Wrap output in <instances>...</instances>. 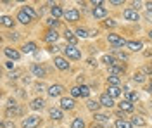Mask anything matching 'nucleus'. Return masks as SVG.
<instances>
[{"instance_id":"1","label":"nucleus","mask_w":152,"mask_h":128,"mask_svg":"<svg viewBox=\"0 0 152 128\" xmlns=\"http://www.w3.org/2000/svg\"><path fill=\"white\" fill-rule=\"evenodd\" d=\"M64 54H66V57H69V59H81V52H80V49L76 45H67V47H64Z\"/></svg>"},{"instance_id":"2","label":"nucleus","mask_w":152,"mask_h":128,"mask_svg":"<svg viewBox=\"0 0 152 128\" xmlns=\"http://www.w3.org/2000/svg\"><path fill=\"white\" fill-rule=\"evenodd\" d=\"M71 95L73 97H88L90 95V89L88 87H85V85H78V87H73L71 89Z\"/></svg>"},{"instance_id":"3","label":"nucleus","mask_w":152,"mask_h":128,"mask_svg":"<svg viewBox=\"0 0 152 128\" xmlns=\"http://www.w3.org/2000/svg\"><path fill=\"white\" fill-rule=\"evenodd\" d=\"M7 116H18V114H23V108H19L16 104V100H9V106L5 109Z\"/></svg>"},{"instance_id":"4","label":"nucleus","mask_w":152,"mask_h":128,"mask_svg":"<svg viewBox=\"0 0 152 128\" xmlns=\"http://www.w3.org/2000/svg\"><path fill=\"white\" fill-rule=\"evenodd\" d=\"M107 40H109V43H113L114 47H123V45L128 43V42H124L123 37H119V35H116V33H109V35H107Z\"/></svg>"},{"instance_id":"5","label":"nucleus","mask_w":152,"mask_h":128,"mask_svg":"<svg viewBox=\"0 0 152 128\" xmlns=\"http://www.w3.org/2000/svg\"><path fill=\"white\" fill-rule=\"evenodd\" d=\"M40 125V118L37 116H28V118L23 119V127L24 128H37Z\"/></svg>"},{"instance_id":"6","label":"nucleus","mask_w":152,"mask_h":128,"mask_svg":"<svg viewBox=\"0 0 152 128\" xmlns=\"http://www.w3.org/2000/svg\"><path fill=\"white\" fill-rule=\"evenodd\" d=\"M123 18L126 21H138L140 19V16H138V12L135 9H124V12H123Z\"/></svg>"},{"instance_id":"7","label":"nucleus","mask_w":152,"mask_h":128,"mask_svg":"<svg viewBox=\"0 0 152 128\" xmlns=\"http://www.w3.org/2000/svg\"><path fill=\"white\" fill-rule=\"evenodd\" d=\"M64 18H66V21H69V23H76V21H80V12L76 9L66 10V12H64Z\"/></svg>"},{"instance_id":"8","label":"nucleus","mask_w":152,"mask_h":128,"mask_svg":"<svg viewBox=\"0 0 152 128\" xmlns=\"http://www.w3.org/2000/svg\"><path fill=\"white\" fill-rule=\"evenodd\" d=\"M47 92H48V95L54 99V97H59V95L64 92V87H62V85H52V87H48Z\"/></svg>"},{"instance_id":"9","label":"nucleus","mask_w":152,"mask_h":128,"mask_svg":"<svg viewBox=\"0 0 152 128\" xmlns=\"http://www.w3.org/2000/svg\"><path fill=\"white\" fill-rule=\"evenodd\" d=\"M61 109H67V111L75 109V100H73V97H62L61 99Z\"/></svg>"},{"instance_id":"10","label":"nucleus","mask_w":152,"mask_h":128,"mask_svg":"<svg viewBox=\"0 0 152 128\" xmlns=\"http://www.w3.org/2000/svg\"><path fill=\"white\" fill-rule=\"evenodd\" d=\"M100 106H104V108H113L114 106V99L109 95V94H104V95H100Z\"/></svg>"},{"instance_id":"11","label":"nucleus","mask_w":152,"mask_h":128,"mask_svg":"<svg viewBox=\"0 0 152 128\" xmlns=\"http://www.w3.org/2000/svg\"><path fill=\"white\" fill-rule=\"evenodd\" d=\"M57 38H59V35H57L56 30H48L47 33H45V37H43V40H45L47 43H56Z\"/></svg>"},{"instance_id":"12","label":"nucleus","mask_w":152,"mask_h":128,"mask_svg":"<svg viewBox=\"0 0 152 128\" xmlns=\"http://www.w3.org/2000/svg\"><path fill=\"white\" fill-rule=\"evenodd\" d=\"M4 54H5L9 59H12V61H18V59H19V56H21L18 50L12 49V47H5V49H4Z\"/></svg>"},{"instance_id":"13","label":"nucleus","mask_w":152,"mask_h":128,"mask_svg":"<svg viewBox=\"0 0 152 128\" xmlns=\"http://www.w3.org/2000/svg\"><path fill=\"white\" fill-rule=\"evenodd\" d=\"M31 73H33L35 76H38V78H43L47 71H45V68H43V66H38V64H33V66H31Z\"/></svg>"},{"instance_id":"14","label":"nucleus","mask_w":152,"mask_h":128,"mask_svg":"<svg viewBox=\"0 0 152 128\" xmlns=\"http://www.w3.org/2000/svg\"><path fill=\"white\" fill-rule=\"evenodd\" d=\"M54 62H56V66L61 69V71H66V69H69V62H67L64 57H56V61H54Z\"/></svg>"},{"instance_id":"15","label":"nucleus","mask_w":152,"mask_h":128,"mask_svg":"<svg viewBox=\"0 0 152 128\" xmlns=\"http://www.w3.org/2000/svg\"><path fill=\"white\" fill-rule=\"evenodd\" d=\"M107 16V9L105 7H94V18L100 19V18H105Z\"/></svg>"},{"instance_id":"16","label":"nucleus","mask_w":152,"mask_h":128,"mask_svg":"<svg viewBox=\"0 0 152 128\" xmlns=\"http://www.w3.org/2000/svg\"><path fill=\"white\" fill-rule=\"evenodd\" d=\"M18 21L19 23H23V24H29V23H31V18H29L28 14H26V12H23V10H19V14H18Z\"/></svg>"},{"instance_id":"17","label":"nucleus","mask_w":152,"mask_h":128,"mask_svg":"<svg viewBox=\"0 0 152 128\" xmlns=\"http://www.w3.org/2000/svg\"><path fill=\"white\" fill-rule=\"evenodd\" d=\"M126 47H128V50H132V52H138L143 45H142V42H128Z\"/></svg>"},{"instance_id":"18","label":"nucleus","mask_w":152,"mask_h":128,"mask_svg":"<svg viewBox=\"0 0 152 128\" xmlns=\"http://www.w3.org/2000/svg\"><path fill=\"white\" fill-rule=\"evenodd\" d=\"M107 94H109L113 99H116V97H119V95H121V89H119V87H113V85H109Z\"/></svg>"},{"instance_id":"19","label":"nucleus","mask_w":152,"mask_h":128,"mask_svg":"<svg viewBox=\"0 0 152 128\" xmlns=\"http://www.w3.org/2000/svg\"><path fill=\"white\" fill-rule=\"evenodd\" d=\"M48 113H50V118H52V119H57V121H59V119H62V111H61V109L50 108Z\"/></svg>"},{"instance_id":"20","label":"nucleus","mask_w":152,"mask_h":128,"mask_svg":"<svg viewBox=\"0 0 152 128\" xmlns=\"http://www.w3.org/2000/svg\"><path fill=\"white\" fill-rule=\"evenodd\" d=\"M102 61H104L105 64L109 66V68H113V66H118V59L114 57V56H104L102 57Z\"/></svg>"},{"instance_id":"21","label":"nucleus","mask_w":152,"mask_h":128,"mask_svg":"<svg viewBox=\"0 0 152 128\" xmlns=\"http://www.w3.org/2000/svg\"><path fill=\"white\" fill-rule=\"evenodd\" d=\"M14 23H16V21L12 19L10 16H2V26H5V28H14Z\"/></svg>"},{"instance_id":"22","label":"nucleus","mask_w":152,"mask_h":128,"mask_svg":"<svg viewBox=\"0 0 152 128\" xmlns=\"http://www.w3.org/2000/svg\"><path fill=\"white\" fill-rule=\"evenodd\" d=\"M43 108H45V100H43V99H35V100L31 102V109H35V111L43 109Z\"/></svg>"},{"instance_id":"23","label":"nucleus","mask_w":152,"mask_h":128,"mask_svg":"<svg viewBox=\"0 0 152 128\" xmlns=\"http://www.w3.org/2000/svg\"><path fill=\"white\" fill-rule=\"evenodd\" d=\"M119 109L130 113V111H133V104L130 102V100H121V102H119Z\"/></svg>"},{"instance_id":"24","label":"nucleus","mask_w":152,"mask_h":128,"mask_svg":"<svg viewBox=\"0 0 152 128\" xmlns=\"http://www.w3.org/2000/svg\"><path fill=\"white\" fill-rule=\"evenodd\" d=\"M116 128H133L132 121H126V119H116Z\"/></svg>"},{"instance_id":"25","label":"nucleus","mask_w":152,"mask_h":128,"mask_svg":"<svg viewBox=\"0 0 152 128\" xmlns=\"http://www.w3.org/2000/svg\"><path fill=\"white\" fill-rule=\"evenodd\" d=\"M119 81H121V80H119L118 75H109V76H107V83L113 85V87H119Z\"/></svg>"},{"instance_id":"26","label":"nucleus","mask_w":152,"mask_h":128,"mask_svg":"<svg viewBox=\"0 0 152 128\" xmlns=\"http://www.w3.org/2000/svg\"><path fill=\"white\" fill-rule=\"evenodd\" d=\"M50 12H52V18H56V19H59L61 16H64V10L61 9L59 5H54V7L50 9Z\"/></svg>"},{"instance_id":"27","label":"nucleus","mask_w":152,"mask_h":128,"mask_svg":"<svg viewBox=\"0 0 152 128\" xmlns=\"http://www.w3.org/2000/svg\"><path fill=\"white\" fill-rule=\"evenodd\" d=\"M94 121H97V123H109V118L105 116V114H100V113H95L94 114Z\"/></svg>"},{"instance_id":"28","label":"nucleus","mask_w":152,"mask_h":128,"mask_svg":"<svg viewBox=\"0 0 152 128\" xmlns=\"http://www.w3.org/2000/svg\"><path fill=\"white\" fill-rule=\"evenodd\" d=\"M35 49H37V43H35V42H28V43L23 45V52H24V54H29V52H33Z\"/></svg>"},{"instance_id":"29","label":"nucleus","mask_w":152,"mask_h":128,"mask_svg":"<svg viewBox=\"0 0 152 128\" xmlns=\"http://www.w3.org/2000/svg\"><path fill=\"white\" fill-rule=\"evenodd\" d=\"M132 125L133 127H145V119L142 116H133L132 118Z\"/></svg>"},{"instance_id":"30","label":"nucleus","mask_w":152,"mask_h":128,"mask_svg":"<svg viewBox=\"0 0 152 128\" xmlns=\"http://www.w3.org/2000/svg\"><path fill=\"white\" fill-rule=\"evenodd\" d=\"M23 12H26L31 19H37V18H38V14L33 10V7H29V5H24V7H23Z\"/></svg>"},{"instance_id":"31","label":"nucleus","mask_w":152,"mask_h":128,"mask_svg":"<svg viewBox=\"0 0 152 128\" xmlns=\"http://www.w3.org/2000/svg\"><path fill=\"white\" fill-rule=\"evenodd\" d=\"M86 108L90 109V111H99V108H100V102H97V100H88L86 102Z\"/></svg>"},{"instance_id":"32","label":"nucleus","mask_w":152,"mask_h":128,"mask_svg":"<svg viewBox=\"0 0 152 128\" xmlns=\"http://www.w3.org/2000/svg\"><path fill=\"white\" fill-rule=\"evenodd\" d=\"M64 37H66V40H69V43H71V45H75L76 42H78V38L73 35V31H69V30L64 31Z\"/></svg>"},{"instance_id":"33","label":"nucleus","mask_w":152,"mask_h":128,"mask_svg":"<svg viewBox=\"0 0 152 128\" xmlns=\"http://www.w3.org/2000/svg\"><path fill=\"white\" fill-rule=\"evenodd\" d=\"M114 57L116 59H119V61H128V54H124V52H121V50H118V49H114Z\"/></svg>"},{"instance_id":"34","label":"nucleus","mask_w":152,"mask_h":128,"mask_svg":"<svg viewBox=\"0 0 152 128\" xmlns=\"http://www.w3.org/2000/svg\"><path fill=\"white\" fill-rule=\"evenodd\" d=\"M71 128H85V121L81 118H75L71 123Z\"/></svg>"},{"instance_id":"35","label":"nucleus","mask_w":152,"mask_h":128,"mask_svg":"<svg viewBox=\"0 0 152 128\" xmlns=\"http://www.w3.org/2000/svg\"><path fill=\"white\" fill-rule=\"evenodd\" d=\"M75 33H76V37H78V38H86V37H90V33H88L85 28H78Z\"/></svg>"},{"instance_id":"36","label":"nucleus","mask_w":152,"mask_h":128,"mask_svg":"<svg viewBox=\"0 0 152 128\" xmlns=\"http://www.w3.org/2000/svg\"><path fill=\"white\" fill-rule=\"evenodd\" d=\"M118 73H124V66L118 64V66H113L111 68V75H118Z\"/></svg>"},{"instance_id":"37","label":"nucleus","mask_w":152,"mask_h":128,"mask_svg":"<svg viewBox=\"0 0 152 128\" xmlns=\"http://www.w3.org/2000/svg\"><path fill=\"white\" fill-rule=\"evenodd\" d=\"M133 81H135V83H143V81H145V76H143V73H135V76H133Z\"/></svg>"},{"instance_id":"38","label":"nucleus","mask_w":152,"mask_h":128,"mask_svg":"<svg viewBox=\"0 0 152 128\" xmlns=\"http://www.w3.org/2000/svg\"><path fill=\"white\" fill-rule=\"evenodd\" d=\"M126 94H128V99H126V100H130V102H135V100H138V94H137V92H130V90H128Z\"/></svg>"},{"instance_id":"39","label":"nucleus","mask_w":152,"mask_h":128,"mask_svg":"<svg viewBox=\"0 0 152 128\" xmlns=\"http://www.w3.org/2000/svg\"><path fill=\"white\" fill-rule=\"evenodd\" d=\"M47 24H48V26H50V30H52V28H54V30H56L57 26H59V21H57L56 18H50V19L47 21Z\"/></svg>"},{"instance_id":"40","label":"nucleus","mask_w":152,"mask_h":128,"mask_svg":"<svg viewBox=\"0 0 152 128\" xmlns=\"http://www.w3.org/2000/svg\"><path fill=\"white\" fill-rule=\"evenodd\" d=\"M2 127H4V128H14L16 125H14V121H9V119H5V121L2 123Z\"/></svg>"},{"instance_id":"41","label":"nucleus","mask_w":152,"mask_h":128,"mask_svg":"<svg viewBox=\"0 0 152 128\" xmlns=\"http://www.w3.org/2000/svg\"><path fill=\"white\" fill-rule=\"evenodd\" d=\"M9 40H12V42L19 40V33H18V31H12V33H9Z\"/></svg>"},{"instance_id":"42","label":"nucleus","mask_w":152,"mask_h":128,"mask_svg":"<svg viewBox=\"0 0 152 128\" xmlns=\"http://www.w3.org/2000/svg\"><path fill=\"white\" fill-rule=\"evenodd\" d=\"M105 26H107V28H114V26H116V21H113V19H107L104 23Z\"/></svg>"},{"instance_id":"43","label":"nucleus","mask_w":152,"mask_h":128,"mask_svg":"<svg viewBox=\"0 0 152 128\" xmlns=\"http://www.w3.org/2000/svg\"><path fill=\"white\" fill-rule=\"evenodd\" d=\"M35 89H37V92H43V90H45V85H43V83H37Z\"/></svg>"},{"instance_id":"44","label":"nucleus","mask_w":152,"mask_h":128,"mask_svg":"<svg viewBox=\"0 0 152 128\" xmlns=\"http://www.w3.org/2000/svg\"><path fill=\"white\" fill-rule=\"evenodd\" d=\"M111 5H123V0H111Z\"/></svg>"},{"instance_id":"45","label":"nucleus","mask_w":152,"mask_h":128,"mask_svg":"<svg viewBox=\"0 0 152 128\" xmlns=\"http://www.w3.org/2000/svg\"><path fill=\"white\" fill-rule=\"evenodd\" d=\"M145 7H147V12H152V2H147Z\"/></svg>"},{"instance_id":"46","label":"nucleus","mask_w":152,"mask_h":128,"mask_svg":"<svg viewBox=\"0 0 152 128\" xmlns=\"http://www.w3.org/2000/svg\"><path fill=\"white\" fill-rule=\"evenodd\" d=\"M48 50H50V52H57V50H59V47H56V45H50V49H48Z\"/></svg>"},{"instance_id":"47","label":"nucleus","mask_w":152,"mask_h":128,"mask_svg":"<svg viewBox=\"0 0 152 128\" xmlns=\"http://www.w3.org/2000/svg\"><path fill=\"white\" fill-rule=\"evenodd\" d=\"M88 64H90V66H97V61H94V59H88Z\"/></svg>"},{"instance_id":"48","label":"nucleus","mask_w":152,"mask_h":128,"mask_svg":"<svg viewBox=\"0 0 152 128\" xmlns=\"http://www.w3.org/2000/svg\"><path fill=\"white\" fill-rule=\"evenodd\" d=\"M147 92H152V81L149 83V87H147Z\"/></svg>"},{"instance_id":"49","label":"nucleus","mask_w":152,"mask_h":128,"mask_svg":"<svg viewBox=\"0 0 152 128\" xmlns=\"http://www.w3.org/2000/svg\"><path fill=\"white\" fill-rule=\"evenodd\" d=\"M149 38H151V40H152V30H151V31H149Z\"/></svg>"}]
</instances>
